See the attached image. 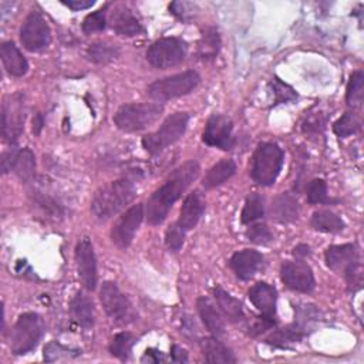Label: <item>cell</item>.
<instances>
[{"instance_id": "obj_1", "label": "cell", "mask_w": 364, "mask_h": 364, "mask_svg": "<svg viewBox=\"0 0 364 364\" xmlns=\"http://www.w3.org/2000/svg\"><path fill=\"white\" fill-rule=\"evenodd\" d=\"M199 171L200 168L196 161H188L171 172L165 183L148 200L146 219L151 225H161L166 219L172 205L198 178Z\"/></svg>"}, {"instance_id": "obj_2", "label": "cell", "mask_w": 364, "mask_h": 364, "mask_svg": "<svg viewBox=\"0 0 364 364\" xmlns=\"http://www.w3.org/2000/svg\"><path fill=\"white\" fill-rule=\"evenodd\" d=\"M136 195L135 181L121 178L98 189L91 202V212L98 220H107L134 200Z\"/></svg>"}, {"instance_id": "obj_3", "label": "cell", "mask_w": 364, "mask_h": 364, "mask_svg": "<svg viewBox=\"0 0 364 364\" xmlns=\"http://www.w3.org/2000/svg\"><path fill=\"white\" fill-rule=\"evenodd\" d=\"M326 264L336 273L343 274L350 290L361 289L363 267L358 250L354 245H333L326 250Z\"/></svg>"}, {"instance_id": "obj_4", "label": "cell", "mask_w": 364, "mask_h": 364, "mask_svg": "<svg viewBox=\"0 0 364 364\" xmlns=\"http://www.w3.org/2000/svg\"><path fill=\"white\" fill-rule=\"evenodd\" d=\"M162 112L164 107L156 102L124 104L115 112L114 122L124 132H136L151 127Z\"/></svg>"}, {"instance_id": "obj_5", "label": "cell", "mask_w": 364, "mask_h": 364, "mask_svg": "<svg viewBox=\"0 0 364 364\" xmlns=\"http://www.w3.org/2000/svg\"><path fill=\"white\" fill-rule=\"evenodd\" d=\"M283 165V151L277 144L264 142L257 146L252 162V178L262 186L276 182Z\"/></svg>"}, {"instance_id": "obj_6", "label": "cell", "mask_w": 364, "mask_h": 364, "mask_svg": "<svg viewBox=\"0 0 364 364\" xmlns=\"http://www.w3.org/2000/svg\"><path fill=\"white\" fill-rule=\"evenodd\" d=\"M44 334V321L37 313H23L13 330L10 337L11 353L21 355L34 350Z\"/></svg>"}, {"instance_id": "obj_7", "label": "cell", "mask_w": 364, "mask_h": 364, "mask_svg": "<svg viewBox=\"0 0 364 364\" xmlns=\"http://www.w3.org/2000/svg\"><path fill=\"white\" fill-rule=\"evenodd\" d=\"M189 114L175 112L169 115L161 125V128L142 138V146L151 155L159 154L169 145L175 144L186 131Z\"/></svg>"}, {"instance_id": "obj_8", "label": "cell", "mask_w": 364, "mask_h": 364, "mask_svg": "<svg viewBox=\"0 0 364 364\" xmlns=\"http://www.w3.org/2000/svg\"><path fill=\"white\" fill-rule=\"evenodd\" d=\"M200 81V77L196 71L188 70L166 78L154 81L148 87V95L156 101H166L176 97L186 95L192 92Z\"/></svg>"}, {"instance_id": "obj_9", "label": "cell", "mask_w": 364, "mask_h": 364, "mask_svg": "<svg viewBox=\"0 0 364 364\" xmlns=\"http://www.w3.org/2000/svg\"><path fill=\"white\" fill-rule=\"evenodd\" d=\"M186 57V44L175 37H164L151 44L146 60L155 68L166 70L181 64Z\"/></svg>"}, {"instance_id": "obj_10", "label": "cell", "mask_w": 364, "mask_h": 364, "mask_svg": "<svg viewBox=\"0 0 364 364\" xmlns=\"http://www.w3.org/2000/svg\"><path fill=\"white\" fill-rule=\"evenodd\" d=\"M20 40L26 50L37 53L48 47L51 31L46 18L37 10H33L20 28Z\"/></svg>"}, {"instance_id": "obj_11", "label": "cell", "mask_w": 364, "mask_h": 364, "mask_svg": "<svg viewBox=\"0 0 364 364\" xmlns=\"http://www.w3.org/2000/svg\"><path fill=\"white\" fill-rule=\"evenodd\" d=\"M24 102L20 92L10 94L3 100L1 105V131L4 141L16 142L24 128Z\"/></svg>"}, {"instance_id": "obj_12", "label": "cell", "mask_w": 364, "mask_h": 364, "mask_svg": "<svg viewBox=\"0 0 364 364\" xmlns=\"http://www.w3.org/2000/svg\"><path fill=\"white\" fill-rule=\"evenodd\" d=\"M202 141L209 146H215L223 151L232 149L236 144L232 119L222 114H213L205 125Z\"/></svg>"}, {"instance_id": "obj_13", "label": "cell", "mask_w": 364, "mask_h": 364, "mask_svg": "<svg viewBox=\"0 0 364 364\" xmlns=\"http://www.w3.org/2000/svg\"><path fill=\"white\" fill-rule=\"evenodd\" d=\"M144 219V205L136 203L127 209L112 225L111 239L119 249H127Z\"/></svg>"}, {"instance_id": "obj_14", "label": "cell", "mask_w": 364, "mask_h": 364, "mask_svg": "<svg viewBox=\"0 0 364 364\" xmlns=\"http://www.w3.org/2000/svg\"><path fill=\"white\" fill-rule=\"evenodd\" d=\"M75 264L78 277L87 290L97 287V262L92 243L88 237H82L75 246Z\"/></svg>"}, {"instance_id": "obj_15", "label": "cell", "mask_w": 364, "mask_h": 364, "mask_svg": "<svg viewBox=\"0 0 364 364\" xmlns=\"http://www.w3.org/2000/svg\"><path fill=\"white\" fill-rule=\"evenodd\" d=\"M100 300L105 313L115 321H125L131 314L128 297L118 289L114 282H104L100 290Z\"/></svg>"}, {"instance_id": "obj_16", "label": "cell", "mask_w": 364, "mask_h": 364, "mask_svg": "<svg viewBox=\"0 0 364 364\" xmlns=\"http://www.w3.org/2000/svg\"><path fill=\"white\" fill-rule=\"evenodd\" d=\"M1 171L3 173L13 171L23 182H30L36 173L34 154L28 148H11L1 155Z\"/></svg>"}, {"instance_id": "obj_17", "label": "cell", "mask_w": 364, "mask_h": 364, "mask_svg": "<svg viewBox=\"0 0 364 364\" xmlns=\"http://www.w3.org/2000/svg\"><path fill=\"white\" fill-rule=\"evenodd\" d=\"M280 276L283 283L296 291L309 293L314 289V276L306 263L296 262H284L280 267Z\"/></svg>"}, {"instance_id": "obj_18", "label": "cell", "mask_w": 364, "mask_h": 364, "mask_svg": "<svg viewBox=\"0 0 364 364\" xmlns=\"http://www.w3.org/2000/svg\"><path fill=\"white\" fill-rule=\"evenodd\" d=\"M264 257L262 253L253 249H243L240 252H236L230 257V269L239 277L240 280H249L252 279L263 266Z\"/></svg>"}, {"instance_id": "obj_19", "label": "cell", "mask_w": 364, "mask_h": 364, "mask_svg": "<svg viewBox=\"0 0 364 364\" xmlns=\"http://www.w3.org/2000/svg\"><path fill=\"white\" fill-rule=\"evenodd\" d=\"M205 206H206V202H205V198L202 196V193H199L198 191L195 192H191L182 206H181V212H179V218L176 220V223L185 230H191L193 229L199 219L202 218L203 212H205Z\"/></svg>"}, {"instance_id": "obj_20", "label": "cell", "mask_w": 364, "mask_h": 364, "mask_svg": "<svg viewBox=\"0 0 364 364\" xmlns=\"http://www.w3.org/2000/svg\"><path fill=\"white\" fill-rule=\"evenodd\" d=\"M249 300L262 313V316L269 317V318H274L277 291L273 286H270L264 282L256 283L249 290Z\"/></svg>"}, {"instance_id": "obj_21", "label": "cell", "mask_w": 364, "mask_h": 364, "mask_svg": "<svg viewBox=\"0 0 364 364\" xmlns=\"http://www.w3.org/2000/svg\"><path fill=\"white\" fill-rule=\"evenodd\" d=\"M111 27L112 30L124 37L138 36L142 31V26L136 16L125 6H118L111 13Z\"/></svg>"}, {"instance_id": "obj_22", "label": "cell", "mask_w": 364, "mask_h": 364, "mask_svg": "<svg viewBox=\"0 0 364 364\" xmlns=\"http://www.w3.org/2000/svg\"><path fill=\"white\" fill-rule=\"evenodd\" d=\"M196 307L199 311V316L206 326V328L215 336H223L225 334V320L222 317V313L218 310V307L213 304V301L205 296L199 297L196 301Z\"/></svg>"}, {"instance_id": "obj_23", "label": "cell", "mask_w": 364, "mask_h": 364, "mask_svg": "<svg viewBox=\"0 0 364 364\" xmlns=\"http://www.w3.org/2000/svg\"><path fill=\"white\" fill-rule=\"evenodd\" d=\"M0 57L4 70L13 77H23L28 71V63L14 43L7 41L0 47Z\"/></svg>"}, {"instance_id": "obj_24", "label": "cell", "mask_w": 364, "mask_h": 364, "mask_svg": "<svg viewBox=\"0 0 364 364\" xmlns=\"http://www.w3.org/2000/svg\"><path fill=\"white\" fill-rule=\"evenodd\" d=\"M270 215L274 220L282 223L296 220L299 218L297 199L290 193H282L276 196L270 205Z\"/></svg>"}, {"instance_id": "obj_25", "label": "cell", "mask_w": 364, "mask_h": 364, "mask_svg": "<svg viewBox=\"0 0 364 364\" xmlns=\"http://www.w3.org/2000/svg\"><path fill=\"white\" fill-rule=\"evenodd\" d=\"M200 350L205 355L208 363H220V364H230L236 363L233 353L216 337H205L200 340Z\"/></svg>"}, {"instance_id": "obj_26", "label": "cell", "mask_w": 364, "mask_h": 364, "mask_svg": "<svg viewBox=\"0 0 364 364\" xmlns=\"http://www.w3.org/2000/svg\"><path fill=\"white\" fill-rule=\"evenodd\" d=\"M213 296L216 299L218 307L220 309L222 314L226 317L228 321L230 323H239L243 321L245 318V313L242 309V304L237 299H235L233 296H230L226 290H223L222 287H215L213 290Z\"/></svg>"}, {"instance_id": "obj_27", "label": "cell", "mask_w": 364, "mask_h": 364, "mask_svg": "<svg viewBox=\"0 0 364 364\" xmlns=\"http://www.w3.org/2000/svg\"><path fill=\"white\" fill-rule=\"evenodd\" d=\"M70 310L74 320L85 330L91 328L94 324V306L88 296L84 293H77L70 301Z\"/></svg>"}, {"instance_id": "obj_28", "label": "cell", "mask_w": 364, "mask_h": 364, "mask_svg": "<svg viewBox=\"0 0 364 364\" xmlns=\"http://www.w3.org/2000/svg\"><path fill=\"white\" fill-rule=\"evenodd\" d=\"M236 172V164L232 159H220L216 162L205 175L202 185L206 189L216 188L222 183H225L229 178H232Z\"/></svg>"}, {"instance_id": "obj_29", "label": "cell", "mask_w": 364, "mask_h": 364, "mask_svg": "<svg viewBox=\"0 0 364 364\" xmlns=\"http://www.w3.org/2000/svg\"><path fill=\"white\" fill-rule=\"evenodd\" d=\"M311 228L324 233H338L346 228L343 219L330 210H317L311 216Z\"/></svg>"}, {"instance_id": "obj_30", "label": "cell", "mask_w": 364, "mask_h": 364, "mask_svg": "<svg viewBox=\"0 0 364 364\" xmlns=\"http://www.w3.org/2000/svg\"><path fill=\"white\" fill-rule=\"evenodd\" d=\"M304 331L297 326V324H291V326H286L283 328L274 330L269 337H266V343L272 344L274 347H289L293 343L300 341L304 337Z\"/></svg>"}, {"instance_id": "obj_31", "label": "cell", "mask_w": 364, "mask_h": 364, "mask_svg": "<svg viewBox=\"0 0 364 364\" xmlns=\"http://www.w3.org/2000/svg\"><path fill=\"white\" fill-rule=\"evenodd\" d=\"M220 48V37L216 28L208 27L199 41L198 46V55L202 60H213Z\"/></svg>"}, {"instance_id": "obj_32", "label": "cell", "mask_w": 364, "mask_h": 364, "mask_svg": "<svg viewBox=\"0 0 364 364\" xmlns=\"http://www.w3.org/2000/svg\"><path fill=\"white\" fill-rule=\"evenodd\" d=\"M119 50L117 46L114 44H108V43H92L88 48H87V57L90 61L95 63V64H105L112 61L115 57H118Z\"/></svg>"}, {"instance_id": "obj_33", "label": "cell", "mask_w": 364, "mask_h": 364, "mask_svg": "<svg viewBox=\"0 0 364 364\" xmlns=\"http://www.w3.org/2000/svg\"><path fill=\"white\" fill-rule=\"evenodd\" d=\"M346 100L350 107H361L364 100V74L363 71H354L348 80Z\"/></svg>"}, {"instance_id": "obj_34", "label": "cell", "mask_w": 364, "mask_h": 364, "mask_svg": "<svg viewBox=\"0 0 364 364\" xmlns=\"http://www.w3.org/2000/svg\"><path fill=\"white\" fill-rule=\"evenodd\" d=\"M264 215V205L263 199L259 193H252L246 198V202L242 209V222L243 223H250L257 219H260Z\"/></svg>"}, {"instance_id": "obj_35", "label": "cell", "mask_w": 364, "mask_h": 364, "mask_svg": "<svg viewBox=\"0 0 364 364\" xmlns=\"http://www.w3.org/2000/svg\"><path fill=\"white\" fill-rule=\"evenodd\" d=\"M134 343H135V337L132 334L118 333L114 336V338L109 344V353L119 360H128L131 355Z\"/></svg>"}, {"instance_id": "obj_36", "label": "cell", "mask_w": 364, "mask_h": 364, "mask_svg": "<svg viewBox=\"0 0 364 364\" xmlns=\"http://www.w3.org/2000/svg\"><path fill=\"white\" fill-rule=\"evenodd\" d=\"M360 127H361V121H360L358 115L354 112H346L333 124V131L337 136L346 138V136H350L354 132H357L360 129Z\"/></svg>"}, {"instance_id": "obj_37", "label": "cell", "mask_w": 364, "mask_h": 364, "mask_svg": "<svg viewBox=\"0 0 364 364\" xmlns=\"http://www.w3.org/2000/svg\"><path fill=\"white\" fill-rule=\"evenodd\" d=\"M78 354H81L80 350L64 347L58 341H50L44 347V360L48 361V363H54V361H60V360H65V358H73V357H77Z\"/></svg>"}, {"instance_id": "obj_38", "label": "cell", "mask_w": 364, "mask_h": 364, "mask_svg": "<svg viewBox=\"0 0 364 364\" xmlns=\"http://www.w3.org/2000/svg\"><path fill=\"white\" fill-rule=\"evenodd\" d=\"M307 202L311 205L327 202V183L324 179H313L306 188Z\"/></svg>"}, {"instance_id": "obj_39", "label": "cell", "mask_w": 364, "mask_h": 364, "mask_svg": "<svg viewBox=\"0 0 364 364\" xmlns=\"http://www.w3.org/2000/svg\"><path fill=\"white\" fill-rule=\"evenodd\" d=\"M34 202L48 218L57 219L63 216L61 206L53 198L44 195L43 192H37V191L34 192Z\"/></svg>"}, {"instance_id": "obj_40", "label": "cell", "mask_w": 364, "mask_h": 364, "mask_svg": "<svg viewBox=\"0 0 364 364\" xmlns=\"http://www.w3.org/2000/svg\"><path fill=\"white\" fill-rule=\"evenodd\" d=\"M272 88H273V95H274V104H284V102H291L297 98L296 91L284 84L283 81H280L277 77H274L270 82Z\"/></svg>"}, {"instance_id": "obj_41", "label": "cell", "mask_w": 364, "mask_h": 364, "mask_svg": "<svg viewBox=\"0 0 364 364\" xmlns=\"http://www.w3.org/2000/svg\"><path fill=\"white\" fill-rule=\"evenodd\" d=\"M107 26V17L104 10H97L88 14L82 21V31L85 34H92L104 30Z\"/></svg>"}, {"instance_id": "obj_42", "label": "cell", "mask_w": 364, "mask_h": 364, "mask_svg": "<svg viewBox=\"0 0 364 364\" xmlns=\"http://www.w3.org/2000/svg\"><path fill=\"white\" fill-rule=\"evenodd\" d=\"M246 236L252 243L256 245H267L273 240L272 232L264 223H255L246 230Z\"/></svg>"}, {"instance_id": "obj_43", "label": "cell", "mask_w": 364, "mask_h": 364, "mask_svg": "<svg viewBox=\"0 0 364 364\" xmlns=\"http://www.w3.org/2000/svg\"><path fill=\"white\" fill-rule=\"evenodd\" d=\"M185 230L175 222L172 223L165 233V243L168 246V249H171L172 252H178L181 250L183 240H185Z\"/></svg>"}, {"instance_id": "obj_44", "label": "cell", "mask_w": 364, "mask_h": 364, "mask_svg": "<svg viewBox=\"0 0 364 364\" xmlns=\"http://www.w3.org/2000/svg\"><path fill=\"white\" fill-rule=\"evenodd\" d=\"M318 310L311 304H303L297 307V326L306 333L307 326L318 320Z\"/></svg>"}, {"instance_id": "obj_45", "label": "cell", "mask_w": 364, "mask_h": 364, "mask_svg": "<svg viewBox=\"0 0 364 364\" xmlns=\"http://www.w3.org/2000/svg\"><path fill=\"white\" fill-rule=\"evenodd\" d=\"M195 9H196V6L193 3H188V1H172L169 4V10L182 20H188L193 14L192 11H195Z\"/></svg>"}, {"instance_id": "obj_46", "label": "cell", "mask_w": 364, "mask_h": 364, "mask_svg": "<svg viewBox=\"0 0 364 364\" xmlns=\"http://www.w3.org/2000/svg\"><path fill=\"white\" fill-rule=\"evenodd\" d=\"M274 326V318H269V317H264V316H260L257 318H255L250 324H249V334L250 336H259L262 333H264L266 330L272 328Z\"/></svg>"}, {"instance_id": "obj_47", "label": "cell", "mask_w": 364, "mask_h": 364, "mask_svg": "<svg viewBox=\"0 0 364 364\" xmlns=\"http://www.w3.org/2000/svg\"><path fill=\"white\" fill-rule=\"evenodd\" d=\"M324 124H326V119L323 118L321 114H316L313 117H310L309 119H306L304 125H303V129L306 132H318L324 128Z\"/></svg>"}, {"instance_id": "obj_48", "label": "cell", "mask_w": 364, "mask_h": 364, "mask_svg": "<svg viewBox=\"0 0 364 364\" xmlns=\"http://www.w3.org/2000/svg\"><path fill=\"white\" fill-rule=\"evenodd\" d=\"M64 6H67L68 9L78 11V10H84V9H90L91 6L95 4V1L92 0H68V1H61Z\"/></svg>"}, {"instance_id": "obj_49", "label": "cell", "mask_w": 364, "mask_h": 364, "mask_svg": "<svg viewBox=\"0 0 364 364\" xmlns=\"http://www.w3.org/2000/svg\"><path fill=\"white\" fill-rule=\"evenodd\" d=\"M171 360L175 361V363H186L188 361V354L182 347L173 344L172 348H171Z\"/></svg>"}, {"instance_id": "obj_50", "label": "cell", "mask_w": 364, "mask_h": 364, "mask_svg": "<svg viewBox=\"0 0 364 364\" xmlns=\"http://www.w3.org/2000/svg\"><path fill=\"white\" fill-rule=\"evenodd\" d=\"M162 360H164V357H162L161 351H158V350H154V348H148V350L145 351V354H144V357H142V360H141V361H148V363H159V361H162Z\"/></svg>"}, {"instance_id": "obj_51", "label": "cell", "mask_w": 364, "mask_h": 364, "mask_svg": "<svg viewBox=\"0 0 364 364\" xmlns=\"http://www.w3.org/2000/svg\"><path fill=\"white\" fill-rule=\"evenodd\" d=\"M44 127V118L41 114H36L33 118V132L34 135H38Z\"/></svg>"}, {"instance_id": "obj_52", "label": "cell", "mask_w": 364, "mask_h": 364, "mask_svg": "<svg viewBox=\"0 0 364 364\" xmlns=\"http://www.w3.org/2000/svg\"><path fill=\"white\" fill-rule=\"evenodd\" d=\"M293 255L296 257H299V259H304V257H307L310 255V247L307 245H299V246L294 247Z\"/></svg>"}, {"instance_id": "obj_53", "label": "cell", "mask_w": 364, "mask_h": 364, "mask_svg": "<svg viewBox=\"0 0 364 364\" xmlns=\"http://www.w3.org/2000/svg\"><path fill=\"white\" fill-rule=\"evenodd\" d=\"M183 328H185V330H183V333H188V331H191V334H193V336H195V330H193V331H192V330H186V327H185V326H183ZM189 328H195V323L189 321Z\"/></svg>"}]
</instances>
